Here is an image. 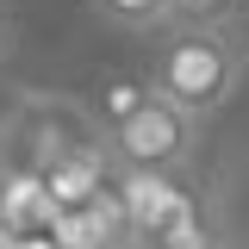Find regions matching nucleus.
I'll list each match as a JSON object with an SVG mask.
<instances>
[{
    "instance_id": "f257e3e1",
    "label": "nucleus",
    "mask_w": 249,
    "mask_h": 249,
    "mask_svg": "<svg viewBox=\"0 0 249 249\" xmlns=\"http://www.w3.org/2000/svg\"><path fill=\"white\" fill-rule=\"evenodd\" d=\"M150 93L168 100L187 119H212L218 106H231V93L243 81V44L224 25H175L162 37L150 62Z\"/></svg>"
},
{
    "instance_id": "f03ea898",
    "label": "nucleus",
    "mask_w": 249,
    "mask_h": 249,
    "mask_svg": "<svg viewBox=\"0 0 249 249\" xmlns=\"http://www.w3.org/2000/svg\"><path fill=\"white\" fill-rule=\"evenodd\" d=\"M193 143H199V119L175 112V106L156 100V93L124 124H112V131L100 137V150H106L112 168H175V175L193 162Z\"/></svg>"
},
{
    "instance_id": "7ed1b4c3",
    "label": "nucleus",
    "mask_w": 249,
    "mask_h": 249,
    "mask_svg": "<svg viewBox=\"0 0 249 249\" xmlns=\"http://www.w3.org/2000/svg\"><path fill=\"white\" fill-rule=\"evenodd\" d=\"M112 193H119V206H124L131 237H150V243L199 206L193 187H187L175 168H112Z\"/></svg>"
},
{
    "instance_id": "20e7f679",
    "label": "nucleus",
    "mask_w": 249,
    "mask_h": 249,
    "mask_svg": "<svg viewBox=\"0 0 249 249\" xmlns=\"http://www.w3.org/2000/svg\"><path fill=\"white\" fill-rule=\"evenodd\" d=\"M106 181H112V162L100 150V137H81V143H69V150L44 168V199H50L56 212H69V206H88Z\"/></svg>"
},
{
    "instance_id": "39448f33",
    "label": "nucleus",
    "mask_w": 249,
    "mask_h": 249,
    "mask_svg": "<svg viewBox=\"0 0 249 249\" xmlns=\"http://www.w3.org/2000/svg\"><path fill=\"white\" fill-rule=\"evenodd\" d=\"M50 218H56V206L44 199V175L37 168H19V175L0 181V224L6 231L31 237V231H50Z\"/></svg>"
},
{
    "instance_id": "423d86ee",
    "label": "nucleus",
    "mask_w": 249,
    "mask_h": 249,
    "mask_svg": "<svg viewBox=\"0 0 249 249\" xmlns=\"http://www.w3.org/2000/svg\"><path fill=\"white\" fill-rule=\"evenodd\" d=\"M249 0H162V25H224L243 19Z\"/></svg>"
},
{
    "instance_id": "0eeeda50",
    "label": "nucleus",
    "mask_w": 249,
    "mask_h": 249,
    "mask_svg": "<svg viewBox=\"0 0 249 249\" xmlns=\"http://www.w3.org/2000/svg\"><path fill=\"white\" fill-rule=\"evenodd\" d=\"M143 100H150V81H143V75H112V81L100 88V119H106V131L124 124Z\"/></svg>"
},
{
    "instance_id": "6e6552de",
    "label": "nucleus",
    "mask_w": 249,
    "mask_h": 249,
    "mask_svg": "<svg viewBox=\"0 0 249 249\" xmlns=\"http://www.w3.org/2000/svg\"><path fill=\"white\" fill-rule=\"evenodd\" d=\"M156 249H218V237H212V224H206V212L193 206L181 224H168V231L156 237Z\"/></svg>"
},
{
    "instance_id": "1a4fd4ad",
    "label": "nucleus",
    "mask_w": 249,
    "mask_h": 249,
    "mask_svg": "<svg viewBox=\"0 0 249 249\" xmlns=\"http://www.w3.org/2000/svg\"><path fill=\"white\" fill-rule=\"evenodd\" d=\"M93 13H106V19H112V25H124V31L162 25V0H93Z\"/></svg>"
},
{
    "instance_id": "9d476101",
    "label": "nucleus",
    "mask_w": 249,
    "mask_h": 249,
    "mask_svg": "<svg viewBox=\"0 0 249 249\" xmlns=\"http://www.w3.org/2000/svg\"><path fill=\"white\" fill-rule=\"evenodd\" d=\"M19 249H56V243H50V231H31V237H19Z\"/></svg>"
},
{
    "instance_id": "9b49d317",
    "label": "nucleus",
    "mask_w": 249,
    "mask_h": 249,
    "mask_svg": "<svg viewBox=\"0 0 249 249\" xmlns=\"http://www.w3.org/2000/svg\"><path fill=\"white\" fill-rule=\"evenodd\" d=\"M112 249H156V243H150V237H119Z\"/></svg>"
},
{
    "instance_id": "f8f14e48",
    "label": "nucleus",
    "mask_w": 249,
    "mask_h": 249,
    "mask_svg": "<svg viewBox=\"0 0 249 249\" xmlns=\"http://www.w3.org/2000/svg\"><path fill=\"white\" fill-rule=\"evenodd\" d=\"M0 249H19V231H6V224H0Z\"/></svg>"
},
{
    "instance_id": "ddd939ff",
    "label": "nucleus",
    "mask_w": 249,
    "mask_h": 249,
    "mask_svg": "<svg viewBox=\"0 0 249 249\" xmlns=\"http://www.w3.org/2000/svg\"><path fill=\"white\" fill-rule=\"evenodd\" d=\"M0 50H6V13H0Z\"/></svg>"
}]
</instances>
